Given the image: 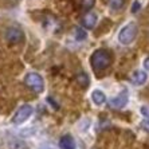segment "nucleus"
<instances>
[{
  "instance_id": "16",
  "label": "nucleus",
  "mask_w": 149,
  "mask_h": 149,
  "mask_svg": "<svg viewBox=\"0 0 149 149\" xmlns=\"http://www.w3.org/2000/svg\"><path fill=\"white\" fill-rule=\"evenodd\" d=\"M141 128L145 130V132L149 133V120H145V121L141 122Z\"/></svg>"
},
{
  "instance_id": "8",
  "label": "nucleus",
  "mask_w": 149,
  "mask_h": 149,
  "mask_svg": "<svg viewBox=\"0 0 149 149\" xmlns=\"http://www.w3.org/2000/svg\"><path fill=\"white\" fill-rule=\"evenodd\" d=\"M59 148L61 149H75L77 144H75V140L73 139V136H70V134L62 136L61 140H59Z\"/></svg>"
},
{
  "instance_id": "2",
  "label": "nucleus",
  "mask_w": 149,
  "mask_h": 149,
  "mask_svg": "<svg viewBox=\"0 0 149 149\" xmlns=\"http://www.w3.org/2000/svg\"><path fill=\"white\" fill-rule=\"evenodd\" d=\"M136 35H137V26L134 23H128L121 28L118 34V42L124 46H128L136 39Z\"/></svg>"
},
{
  "instance_id": "12",
  "label": "nucleus",
  "mask_w": 149,
  "mask_h": 149,
  "mask_svg": "<svg viewBox=\"0 0 149 149\" xmlns=\"http://www.w3.org/2000/svg\"><path fill=\"white\" fill-rule=\"evenodd\" d=\"M75 38H77V40H79V42H82L83 39H86L87 38V34H86V31H83V28H77L75 30Z\"/></svg>"
},
{
  "instance_id": "11",
  "label": "nucleus",
  "mask_w": 149,
  "mask_h": 149,
  "mask_svg": "<svg viewBox=\"0 0 149 149\" xmlns=\"http://www.w3.org/2000/svg\"><path fill=\"white\" fill-rule=\"evenodd\" d=\"M77 79H78V83L83 87H86L89 85V77H87L86 73H79L78 77H77Z\"/></svg>"
},
{
  "instance_id": "14",
  "label": "nucleus",
  "mask_w": 149,
  "mask_h": 149,
  "mask_svg": "<svg viewBox=\"0 0 149 149\" xmlns=\"http://www.w3.org/2000/svg\"><path fill=\"white\" fill-rule=\"evenodd\" d=\"M122 4H124V0H110V7L113 8V10L121 8Z\"/></svg>"
},
{
  "instance_id": "3",
  "label": "nucleus",
  "mask_w": 149,
  "mask_h": 149,
  "mask_svg": "<svg viewBox=\"0 0 149 149\" xmlns=\"http://www.w3.org/2000/svg\"><path fill=\"white\" fill-rule=\"evenodd\" d=\"M24 83L35 93H43V90H45L43 78L36 73H28L24 78Z\"/></svg>"
},
{
  "instance_id": "7",
  "label": "nucleus",
  "mask_w": 149,
  "mask_h": 149,
  "mask_svg": "<svg viewBox=\"0 0 149 149\" xmlns=\"http://www.w3.org/2000/svg\"><path fill=\"white\" fill-rule=\"evenodd\" d=\"M97 20H98V16L95 12H91V11H89L85 16H83L82 19V26L85 28H89V30H91V28L95 27V24H97Z\"/></svg>"
},
{
  "instance_id": "1",
  "label": "nucleus",
  "mask_w": 149,
  "mask_h": 149,
  "mask_svg": "<svg viewBox=\"0 0 149 149\" xmlns=\"http://www.w3.org/2000/svg\"><path fill=\"white\" fill-rule=\"evenodd\" d=\"M90 63H91V67H93L94 70H97V71L108 69L111 63L110 52H109L108 50H104V49L97 50V51L91 55Z\"/></svg>"
},
{
  "instance_id": "4",
  "label": "nucleus",
  "mask_w": 149,
  "mask_h": 149,
  "mask_svg": "<svg viewBox=\"0 0 149 149\" xmlns=\"http://www.w3.org/2000/svg\"><path fill=\"white\" fill-rule=\"evenodd\" d=\"M6 39H7V42L12 43V45H16V43L23 42L24 32L22 31L19 27H8L7 31H6Z\"/></svg>"
},
{
  "instance_id": "5",
  "label": "nucleus",
  "mask_w": 149,
  "mask_h": 149,
  "mask_svg": "<svg viewBox=\"0 0 149 149\" xmlns=\"http://www.w3.org/2000/svg\"><path fill=\"white\" fill-rule=\"evenodd\" d=\"M32 111H34V108L31 105H23L19 108V110L16 111V114L14 117V122L15 124H23L31 117Z\"/></svg>"
},
{
  "instance_id": "6",
  "label": "nucleus",
  "mask_w": 149,
  "mask_h": 149,
  "mask_svg": "<svg viewBox=\"0 0 149 149\" xmlns=\"http://www.w3.org/2000/svg\"><path fill=\"white\" fill-rule=\"evenodd\" d=\"M128 101H129V93L126 89H124L118 95H116L114 98L110 100V106L113 109H122L124 106H126Z\"/></svg>"
},
{
  "instance_id": "9",
  "label": "nucleus",
  "mask_w": 149,
  "mask_h": 149,
  "mask_svg": "<svg viewBox=\"0 0 149 149\" xmlns=\"http://www.w3.org/2000/svg\"><path fill=\"white\" fill-rule=\"evenodd\" d=\"M146 78H148V75H146L145 71L137 70V71H134V73L132 74V78H130V81H132L133 85H137V86H140V85H144V83H145Z\"/></svg>"
},
{
  "instance_id": "13",
  "label": "nucleus",
  "mask_w": 149,
  "mask_h": 149,
  "mask_svg": "<svg viewBox=\"0 0 149 149\" xmlns=\"http://www.w3.org/2000/svg\"><path fill=\"white\" fill-rule=\"evenodd\" d=\"M94 3H95V0H81V4L85 10H91Z\"/></svg>"
},
{
  "instance_id": "18",
  "label": "nucleus",
  "mask_w": 149,
  "mask_h": 149,
  "mask_svg": "<svg viewBox=\"0 0 149 149\" xmlns=\"http://www.w3.org/2000/svg\"><path fill=\"white\" fill-rule=\"evenodd\" d=\"M145 69H146V70H148V71H149V58H148V59H146V61H145Z\"/></svg>"
},
{
  "instance_id": "17",
  "label": "nucleus",
  "mask_w": 149,
  "mask_h": 149,
  "mask_svg": "<svg viewBox=\"0 0 149 149\" xmlns=\"http://www.w3.org/2000/svg\"><path fill=\"white\" fill-rule=\"evenodd\" d=\"M139 8H140V4L137 3V1H134V4H133V10H132V12H133V14H136V12L139 11Z\"/></svg>"
},
{
  "instance_id": "15",
  "label": "nucleus",
  "mask_w": 149,
  "mask_h": 149,
  "mask_svg": "<svg viewBox=\"0 0 149 149\" xmlns=\"http://www.w3.org/2000/svg\"><path fill=\"white\" fill-rule=\"evenodd\" d=\"M141 113L144 117H146V120H149V106H142L141 108Z\"/></svg>"
},
{
  "instance_id": "10",
  "label": "nucleus",
  "mask_w": 149,
  "mask_h": 149,
  "mask_svg": "<svg viewBox=\"0 0 149 149\" xmlns=\"http://www.w3.org/2000/svg\"><path fill=\"white\" fill-rule=\"evenodd\" d=\"M91 100L95 105H104L105 101H106V95H105L104 91L101 90H94L91 93Z\"/></svg>"
}]
</instances>
